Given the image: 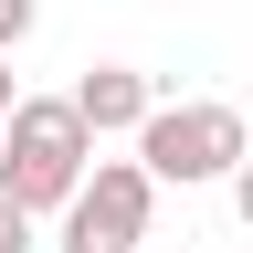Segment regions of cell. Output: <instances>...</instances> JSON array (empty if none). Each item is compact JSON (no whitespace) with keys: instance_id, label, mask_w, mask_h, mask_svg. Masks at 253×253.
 Wrapping results in <instances>:
<instances>
[{"instance_id":"cell-1","label":"cell","mask_w":253,"mask_h":253,"mask_svg":"<svg viewBox=\"0 0 253 253\" xmlns=\"http://www.w3.org/2000/svg\"><path fill=\"white\" fill-rule=\"evenodd\" d=\"M95 169V116L74 95H21L11 126H0V190L21 211H63Z\"/></svg>"},{"instance_id":"cell-5","label":"cell","mask_w":253,"mask_h":253,"mask_svg":"<svg viewBox=\"0 0 253 253\" xmlns=\"http://www.w3.org/2000/svg\"><path fill=\"white\" fill-rule=\"evenodd\" d=\"M32 221H42V211H21L11 190H0V253H32Z\"/></svg>"},{"instance_id":"cell-6","label":"cell","mask_w":253,"mask_h":253,"mask_svg":"<svg viewBox=\"0 0 253 253\" xmlns=\"http://www.w3.org/2000/svg\"><path fill=\"white\" fill-rule=\"evenodd\" d=\"M32 21H42V0H0V53H11V42H21Z\"/></svg>"},{"instance_id":"cell-4","label":"cell","mask_w":253,"mask_h":253,"mask_svg":"<svg viewBox=\"0 0 253 253\" xmlns=\"http://www.w3.org/2000/svg\"><path fill=\"white\" fill-rule=\"evenodd\" d=\"M74 106L95 116V137H137V126L158 116V95H148V74H137V63H95V74L74 84Z\"/></svg>"},{"instance_id":"cell-3","label":"cell","mask_w":253,"mask_h":253,"mask_svg":"<svg viewBox=\"0 0 253 253\" xmlns=\"http://www.w3.org/2000/svg\"><path fill=\"white\" fill-rule=\"evenodd\" d=\"M137 158H148L158 179L190 190V179H232L243 158H253V137H243L232 106H158V116L137 126Z\"/></svg>"},{"instance_id":"cell-7","label":"cell","mask_w":253,"mask_h":253,"mask_svg":"<svg viewBox=\"0 0 253 253\" xmlns=\"http://www.w3.org/2000/svg\"><path fill=\"white\" fill-rule=\"evenodd\" d=\"M232 211L253 221V158H243V169H232Z\"/></svg>"},{"instance_id":"cell-2","label":"cell","mask_w":253,"mask_h":253,"mask_svg":"<svg viewBox=\"0 0 253 253\" xmlns=\"http://www.w3.org/2000/svg\"><path fill=\"white\" fill-rule=\"evenodd\" d=\"M148 201H158L148 158H95L84 190L63 201V253H137L148 243Z\"/></svg>"}]
</instances>
